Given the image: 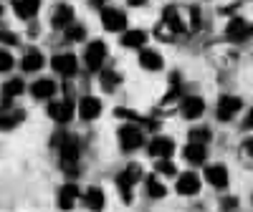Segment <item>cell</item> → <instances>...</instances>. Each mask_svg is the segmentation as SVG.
<instances>
[{
    "label": "cell",
    "instance_id": "cell-32",
    "mask_svg": "<svg viewBox=\"0 0 253 212\" xmlns=\"http://www.w3.org/2000/svg\"><path fill=\"white\" fill-rule=\"evenodd\" d=\"M157 172L165 175V177H175L177 169H175V164H172L170 159H160V162H157Z\"/></svg>",
    "mask_w": 253,
    "mask_h": 212
},
{
    "label": "cell",
    "instance_id": "cell-21",
    "mask_svg": "<svg viewBox=\"0 0 253 212\" xmlns=\"http://www.w3.org/2000/svg\"><path fill=\"white\" fill-rule=\"evenodd\" d=\"M38 8H41V0H13V10H15V15H18V18H23V20L36 18Z\"/></svg>",
    "mask_w": 253,
    "mask_h": 212
},
{
    "label": "cell",
    "instance_id": "cell-13",
    "mask_svg": "<svg viewBox=\"0 0 253 212\" xmlns=\"http://www.w3.org/2000/svg\"><path fill=\"white\" fill-rule=\"evenodd\" d=\"M101 114V101L96 99V96H84L81 101H79V116L84 119V121H91V119H96Z\"/></svg>",
    "mask_w": 253,
    "mask_h": 212
},
{
    "label": "cell",
    "instance_id": "cell-30",
    "mask_svg": "<svg viewBox=\"0 0 253 212\" xmlns=\"http://www.w3.org/2000/svg\"><path fill=\"white\" fill-rule=\"evenodd\" d=\"M155 35H157L160 40H165V43H172V40H175V35H180V33H177V31H172L170 26L165 23V20H160V26L155 28Z\"/></svg>",
    "mask_w": 253,
    "mask_h": 212
},
{
    "label": "cell",
    "instance_id": "cell-37",
    "mask_svg": "<svg viewBox=\"0 0 253 212\" xmlns=\"http://www.w3.org/2000/svg\"><path fill=\"white\" fill-rule=\"evenodd\" d=\"M190 26L200 28V10L198 8H190Z\"/></svg>",
    "mask_w": 253,
    "mask_h": 212
},
{
    "label": "cell",
    "instance_id": "cell-6",
    "mask_svg": "<svg viewBox=\"0 0 253 212\" xmlns=\"http://www.w3.org/2000/svg\"><path fill=\"white\" fill-rule=\"evenodd\" d=\"M101 26L112 31V33H122L126 31V13L122 8H101Z\"/></svg>",
    "mask_w": 253,
    "mask_h": 212
},
{
    "label": "cell",
    "instance_id": "cell-9",
    "mask_svg": "<svg viewBox=\"0 0 253 212\" xmlns=\"http://www.w3.org/2000/svg\"><path fill=\"white\" fill-rule=\"evenodd\" d=\"M51 69L61 76H74L76 69H79V61H76L74 53H56L51 58Z\"/></svg>",
    "mask_w": 253,
    "mask_h": 212
},
{
    "label": "cell",
    "instance_id": "cell-31",
    "mask_svg": "<svg viewBox=\"0 0 253 212\" xmlns=\"http://www.w3.org/2000/svg\"><path fill=\"white\" fill-rule=\"evenodd\" d=\"M210 139H213V132H210L208 126H195V129H190V141L205 144V141H210Z\"/></svg>",
    "mask_w": 253,
    "mask_h": 212
},
{
    "label": "cell",
    "instance_id": "cell-17",
    "mask_svg": "<svg viewBox=\"0 0 253 212\" xmlns=\"http://www.w3.org/2000/svg\"><path fill=\"white\" fill-rule=\"evenodd\" d=\"M182 157L190 162V164H203L208 159V146L200 144V141H187V146L182 149Z\"/></svg>",
    "mask_w": 253,
    "mask_h": 212
},
{
    "label": "cell",
    "instance_id": "cell-19",
    "mask_svg": "<svg viewBox=\"0 0 253 212\" xmlns=\"http://www.w3.org/2000/svg\"><path fill=\"white\" fill-rule=\"evenodd\" d=\"M162 20H165V23L170 26L172 31H177V33H185V31H187V23L180 18V10H177L175 5H165V8H162Z\"/></svg>",
    "mask_w": 253,
    "mask_h": 212
},
{
    "label": "cell",
    "instance_id": "cell-7",
    "mask_svg": "<svg viewBox=\"0 0 253 212\" xmlns=\"http://www.w3.org/2000/svg\"><path fill=\"white\" fill-rule=\"evenodd\" d=\"M46 111H48V116H51L56 124H69V121H71V116H74V101H71V99L51 101Z\"/></svg>",
    "mask_w": 253,
    "mask_h": 212
},
{
    "label": "cell",
    "instance_id": "cell-25",
    "mask_svg": "<svg viewBox=\"0 0 253 212\" xmlns=\"http://www.w3.org/2000/svg\"><path fill=\"white\" fill-rule=\"evenodd\" d=\"M144 43H147L144 31H124L122 33V46L124 48H142Z\"/></svg>",
    "mask_w": 253,
    "mask_h": 212
},
{
    "label": "cell",
    "instance_id": "cell-42",
    "mask_svg": "<svg viewBox=\"0 0 253 212\" xmlns=\"http://www.w3.org/2000/svg\"><path fill=\"white\" fill-rule=\"evenodd\" d=\"M251 202H253V197H251Z\"/></svg>",
    "mask_w": 253,
    "mask_h": 212
},
{
    "label": "cell",
    "instance_id": "cell-35",
    "mask_svg": "<svg viewBox=\"0 0 253 212\" xmlns=\"http://www.w3.org/2000/svg\"><path fill=\"white\" fill-rule=\"evenodd\" d=\"M0 40H3V46H15L18 43V35L10 33V31H3V33H0Z\"/></svg>",
    "mask_w": 253,
    "mask_h": 212
},
{
    "label": "cell",
    "instance_id": "cell-14",
    "mask_svg": "<svg viewBox=\"0 0 253 212\" xmlns=\"http://www.w3.org/2000/svg\"><path fill=\"white\" fill-rule=\"evenodd\" d=\"M177 192L180 195H187V197H193L200 192V177L195 172H185L177 177Z\"/></svg>",
    "mask_w": 253,
    "mask_h": 212
},
{
    "label": "cell",
    "instance_id": "cell-3",
    "mask_svg": "<svg viewBox=\"0 0 253 212\" xmlns=\"http://www.w3.org/2000/svg\"><path fill=\"white\" fill-rule=\"evenodd\" d=\"M117 139H119L122 152H137L139 146L144 144V134H142L139 126H134V124H122L119 132H117Z\"/></svg>",
    "mask_w": 253,
    "mask_h": 212
},
{
    "label": "cell",
    "instance_id": "cell-22",
    "mask_svg": "<svg viewBox=\"0 0 253 212\" xmlns=\"http://www.w3.org/2000/svg\"><path fill=\"white\" fill-rule=\"evenodd\" d=\"M139 66L144 71H160L162 69V56L157 51H150V48H142L139 51Z\"/></svg>",
    "mask_w": 253,
    "mask_h": 212
},
{
    "label": "cell",
    "instance_id": "cell-10",
    "mask_svg": "<svg viewBox=\"0 0 253 212\" xmlns=\"http://www.w3.org/2000/svg\"><path fill=\"white\" fill-rule=\"evenodd\" d=\"M147 152H150L155 159H170L172 152H175V141L170 137H155L147 146Z\"/></svg>",
    "mask_w": 253,
    "mask_h": 212
},
{
    "label": "cell",
    "instance_id": "cell-15",
    "mask_svg": "<svg viewBox=\"0 0 253 212\" xmlns=\"http://www.w3.org/2000/svg\"><path fill=\"white\" fill-rule=\"evenodd\" d=\"M81 200H84V205H86L91 212H101L104 207H107V195L101 192V187H89Z\"/></svg>",
    "mask_w": 253,
    "mask_h": 212
},
{
    "label": "cell",
    "instance_id": "cell-5",
    "mask_svg": "<svg viewBox=\"0 0 253 212\" xmlns=\"http://www.w3.org/2000/svg\"><path fill=\"white\" fill-rule=\"evenodd\" d=\"M253 35V26L248 23L246 18H230L228 26H225V38L230 43H243Z\"/></svg>",
    "mask_w": 253,
    "mask_h": 212
},
{
    "label": "cell",
    "instance_id": "cell-34",
    "mask_svg": "<svg viewBox=\"0 0 253 212\" xmlns=\"http://www.w3.org/2000/svg\"><path fill=\"white\" fill-rule=\"evenodd\" d=\"M10 69H13V56L3 48V53H0V71L5 73V71H10Z\"/></svg>",
    "mask_w": 253,
    "mask_h": 212
},
{
    "label": "cell",
    "instance_id": "cell-23",
    "mask_svg": "<svg viewBox=\"0 0 253 212\" xmlns=\"http://www.w3.org/2000/svg\"><path fill=\"white\" fill-rule=\"evenodd\" d=\"M43 63H46L43 53H41V51H36V48H31V51H26L23 61H20V69H23L26 73H33V71H38L41 66H43Z\"/></svg>",
    "mask_w": 253,
    "mask_h": 212
},
{
    "label": "cell",
    "instance_id": "cell-20",
    "mask_svg": "<svg viewBox=\"0 0 253 212\" xmlns=\"http://www.w3.org/2000/svg\"><path fill=\"white\" fill-rule=\"evenodd\" d=\"M205 179L213 184V187H228V179H230V175H228V169L223 167V164H213V167H208L205 169Z\"/></svg>",
    "mask_w": 253,
    "mask_h": 212
},
{
    "label": "cell",
    "instance_id": "cell-26",
    "mask_svg": "<svg viewBox=\"0 0 253 212\" xmlns=\"http://www.w3.org/2000/svg\"><path fill=\"white\" fill-rule=\"evenodd\" d=\"M63 40L66 43H81V40H86V26H81V23H74L63 31Z\"/></svg>",
    "mask_w": 253,
    "mask_h": 212
},
{
    "label": "cell",
    "instance_id": "cell-8",
    "mask_svg": "<svg viewBox=\"0 0 253 212\" xmlns=\"http://www.w3.org/2000/svg\"><path fill=\"white\" fill-rule=\"evenodd\" d=\"M241 106H243V101H241L238 96H228V94H223V96L218 99V109H215V114H218L220 121H228V119H233V116L241 111Z\"/></svg>",
    "mask_w": 253,
    "mask_h": 212
},
{
    "label": "cell",
    "instance_id": "cell-29",
    "mask_svg": "<svg viewBox=\"0 0 253 212\" xmlns=\"http://www.w3.org/2000/svg\"><path fill=\"white\" fill-rule=\"evenodd\" d=\"M23 91H26V83L20 81V78H10V81L5 83V86H3V96H5V99L20 96V94H23Z\"/></svg>",
    "mask_w": 253,
    "mask_h": 212
},
{
    "label": "cell",
    "instance_id": "cell-28",
    "mask_svg": "<svg viewBox=\"0 0 253 212\" xmlns=\"http://www.w3.org/2000/svg\"><path fill=\"white\" fill-rule=\"evenodd\" d=\"M119 81H122V76H119L114 69H107V71L101 73V89L107 91V94H112V91L119 86Z\"/></svg>",
    "mask_w": 253,
    "mask_h": 212
},
{
    "label": "cell",
    "instance_id": "cell-12",
    "mask_svg": "<svg viewBox=\"0 0 253 212\" xmlns=\"http://www.w3.org/2000/svg\"><path fill=\"white\" fill-rule=\"evenodd\" d=\"M71 23H74V8L66 5V3L56 5V10H53V15H51V26H53L56 31H66Z\"/></svg>",
    "mask_w": 253,
    "mask_h": 212
},
{
    "label": "cell",
    "instance_id": "cell-4",
    "mask_svg": "<svg viewBox=\"0 0 253 212\" xmlns=\"http://www.w3.org/2000/svg\"><path fill=\"white\" fill-rule=\"evenodd\" d=\"M104 61H107V43H104V40H91V43H86V48H84V63H86V69L99 71L104 66Z\"/></svg>",
    "mask_w": 253,
    "mask_h": 212
},
{
    "label": "cell",
    "instance_id": "cell-1",
    "mask_svg": "<svg viewBox=\"0 0 253 212\" xmlns=\"http://www.w3.org/2000/svg\"><path fill=\"white\" fill-rule=\"evenodd\" d=\"M79 157H81V146L76 137H63L61 141V169L66 175L76 177L79 175Z\"/></svg>",
    "mask_w": 253,
    "mask_h": 212
},
{
    "label": "cell",
    "instance_id": "cell-18",
    "mask_svg": "<svg viewBox=\"0 0 253 212\" xmlns=\"http://www.w3.org/2000/svg\"><path fill=\"white\" fill-rule=\"evenodd\" d=\"M79 200V187L74 182H66L61 189H58V207L61 210H71Z\"/></svg>",
    "mask_w": 253,
    "mask_h": 212
},
{
    "label": "cell",
    "instance_id": "cell-40",
    "mask_svg": "<svg viewBox=\"0 0 253 212\" xmlns=\"http://www.w3.org/2000/svg\"><path fill=\"white\" fill-rule=\"evenodd\" d=\"M246 129H253V109H251L248 116H246Z\"/></svg>",
    "mask_w": 253,
    "mask_h": 212
},
{
    "label": "cell",
    "instance_id": "cell-16",
    "mask_svg": "<svg viewBox=\"0 0 253 212\" xmlns=\"http://www.w3.org/2000/svg\"><path fill=\"white\" fill-rule=\"evenodd\" d=\"M53 94H56V81H51V78H38V81H33V86H31V96H33V99L48 101Z\"/></svg>",
    "mask_w": 253,
    "mask_h": 212
},
{
    "label": "cell",
    "instance_id": "cell-39",
    "mask_svg": "<svg viewBox=\"0 0 253 212\" xmlns=\"http://www.w3.org/2000/svg\"><path fill=\"white\" fill-rule=\"evenodd\" d=\"M89 5H91V8H99V10H101V8H107V0H89Z\"/></svg>",
    "mask_w": 253,
    "mask_h": 212
},
{
    "label": "cell",
    "instance_id": "cell-38",
    "mask_svg": "<svg viewBox=\"0 0 253 212\" xmlns=\"http://www.w3.org/2000/svg\"><path fill=\"white\" fill-rule=\"evenodd\" d=\"M220 202H223L220 207H223L225 212H228V210H236V207H238V200H236V197H225V200H220Z\"/></svg>",
    "mask_w": 253,
    "mask_h": 212
},
{
    "label": "cell",
    "instance_id": "cell-27",
    "mask_svg": "<svg viewBox=\"0 0 253 212\" xmlns=\"http://www.w3.org/2000/svg\"><path fill=\"white\" fill-rule=\"evenodd\" d=\"M26 119V111H20V109H3V129H13V126H18L20 121Z\"/></svg>",
    "mask_w": 253,
    "mask_h": 212
},
{
    "label": "cell",
    "instance_id": "cell-33",
    "mask_svg": "<svg viewBox=\"0 0 253 212\" xmlns=\"http://www.w3.org/2000/svg\"><path fill=\"white\" fill-rule=\"evenodd\" d=\"M114 116H117V119H132V121H142V124H147L144 116L134 114L132 109H122V106H119V109H114Z\"/></svg>",
    "mask_w": 253,
    "mask_h": 212
},
{
    "label": "cell",
    "instance_id": "cell-24",
    "mask_svg": "<svg viewBox=\"0 0 253 212\" xmlns=\"http://www.w3.org/2000/svg\"><path fill=\"white\" fill-rule=\"evenodd\" d=\"M144 189H147V195H150L152 200H160V197L167 195V187L160 182L157 175H147V177H144Z\"/></svg>",
    "mask_w": 253,
    "mask_h": 212
},
{
    "label": "cell",
    "instance_id": "cell-41",
    "mask_svg": "<svg viewBox=\"0 0 253 212\" xmlns=\"http://www.w3.org/2000/svg\"><path fill=\"white\" fill-rule=\"evenodd\" d=\"M126 3L134 5V8H139V5H144V3H147V0H126Z\"/></svg>",
    "mask_w": 253,
    "mask_h": 212
},
{
    "label": "cell",
    "instance_id": "cell-2",
    "mask_svg": "<svg viewBox=\"0 0 253 212\" xmlns=\"http://www.w3.org/2000/svg\"><path fill=\"white\" fill-rule=\"evenodd\" d=\"M142 179V169H139V164H129L126 169H122V172L117 175V189H119V195H122V200L129 205L132 202V189H134V184Z\"/></svg>",
    "mask_w": 253,
    "mask_h": 212
},
{
    "label": "cell",
    "instance_id": "cell-11",
    "mask_svg": "<svg viewBox=\"0 0 253 212\" xmlns=\"http://www.w3.org/2000/svg\"><path fill=\"white\" fill-rule=\"evenodd\" d=\"M180 111L185 119H200L205 111V101L200 96H182L180 99Z\"/></svg>",
    "mask_w": 253,
    "mask_h": 212
},
{
    "label": "cell",
    "instance_id": "cell-36",
    "mask_svg": "<svg viewBox=\"0 0 253 212\" xmlns=\"http://www.w3.org/2000/svg\"><path fill=\"white\" fill-rule=\"evenodd\" d=\"M241 154H243L246 159H251V162H253V139H246V141H243V146H241Z\"/></svg>",
    "mask_w": 253,
    "mask_h": 212
}]
</instances>
